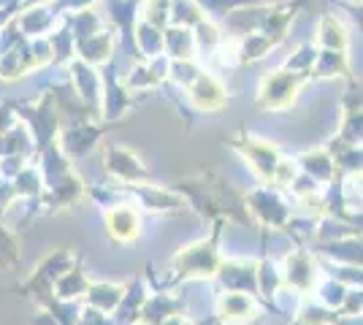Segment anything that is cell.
Returning <instances> with one entry per match:
<instances>
[{
    "mask_svg": "<svg viewBox=\"0 0 363 325\" xmlns=\"http://www.w3.org/2000/svg\"><path fill=\"white\" fill-rule=\"evenodd\" d=\"M220 252H217V231L209 239H201L196 244L184 247L174 258V277L177 279H209L217 274Z\"/></svg>",
    "mask_w": 363,
    "mask_h": 325,
    "instance_id": "6da1fadb",
    "label": "cell"
},
{
    "mask_svg": "<svg viewBox=\"0 0 363 325\" xmlns=\"http://www.w3.org/2000/svg\"><path fill=\"white\" fill-rule=\"evenodd\" d=\"M71 266H74V255L68 249H57V252L46 255L44 261H41V266L30 274V279L22 285V293L35 298L38 304L49 307L55 301V282Z\"/></svg>",
    "mask_w": 363,
    "mask_h": 325,
    "instance_id": "7a4b0ae2",
    "label": "cell"
},
{
    "mask_svg": "<svg viewBox=\"0 0 363 325\" xmlns=\"http://www.w3.org/2000/svg\"><path fill=\"white\" fill-rule=\"evenodd\" d=\"M309 74H298V71H288V68H279L266 74L260 87H257V103L269 111H279V108H288L296 95L301 90V84L306 81Z\"/></svg>",
    "mask_w": 363,
    "mask_h": 325,
    "instance_id": "3957f363",
    "label": "cell"
},
{
    "mask_svg": "<svg viewBox=\"0 0 363 325\" xmlns=\"http://www.w3.org/2000/svg\"><path fill=\"white\" fill-rule=\"evenodd\" d=\"M279 277H282L285 290L306 295V293H312L315 285H318V263H315V258H312L309 252L296 249V252H290L288 258H285Z\"/></svg>",
    "mask_w": 363,
    "mask_h": 325,
    "instance_id": "277c9868",
    "label": "cell"
},
{
    "mask_svg": "<svg viewBox=\"0 0 363 325\" xmlns=\"http://www.w3.org/2000/svg\"><path fill=\"white\" fill-rule=\"evenodd\" d=\"M233 147L242 152V157L252 166V171H255L257 176H260L266 185H272L274 171H277L279 160H282V155L277 152V147L263 139H252V136H239V139H233Z\"/></svg>",
    "mask_w": 363,
    "mask_h": 325,
    "instance_id": "5b68a950",
    "label": "cell"
},
{
    "mask_svg": "<svg viewBox=\"0 0 363 325\" xmlns=\"http://www.w3.org/2000/svg\"><path fill=\"white\" fill-rule=\"evenodd\" d=\"M104 166L111 176H117L125 185H136L147 179V166L141 163V157L133 155L128 147H117V144H108L106 152H104Z\"/></svg>",
    "mask_w": 363,
    "mask_h": 325,
    "instance_id": "8992f818",
    "label": "cell"
},
{
    "mask_svg": "<svg viewBox=\"0 0 363 325\" xmlns=\"http://www.w3.org/2000/svg\"><path fill=\"white\" fill-rule=\"evenodd\" d=\"M247 209L263 222V225H272V228H282L290 219V209L285 206V201L269 190V187H260V190H252L247 195Z\"/></svg>",
    "mask_w": 363,
    "mask_h": 325,
    "instance_id": "52a82bcc",
    "label": "cell"
},
{
    "mask_svg": "<svg viewBox=\"0 0 363 325\" xmlns=\"http://www.w3.org/2000/svg\"><path fill=\"white\" fill-rule=\"evenodd\" d=\"M187 95H190V103L201 111H217L228 103V93L223 87V81L214 76V74H206L201 71L190 84H187Z\"/></svg>",
    "mask_w": 363,
    "mask_h": 325,
    "instance_id": "ba28073f",
    "label": "cell"
},
{
    "mask_svg": "<svg viewBox=\"0 0 363 325\" xmlns=\"http://www.w3.org/2000/svg\"><path fill=\"white\" fill-rule=\"evenodd\" d=\"M106 233L117 241V244H130L136 241L141 233V215L130 203H117L106 209Z\"/></svg>",
    "mask_w": 363,
    "mask_h": 325,
    "instance_id": "9c48e42d",
    "label": "cell"
},
{
    "mask_svg": "<svg viewBox=\"0 0 363 325\" xmlns=\"http://www.w3.org/2000/svg\"><path fill=\"white\" fill-rule=\"evenodd\" d=\"M104 136V127L92 122H74L71 127H65L60 136V147L65 157H84L98 147V141Z\"/></svg>",
    "mask_w": 363,
    "mask_h": 325,
    "instance_id": "30bf717a",
    "label": "cell"
},
{
    "mask_svg": "<svg viewBox=\"0 0 363 325\" xmlns=\"http://www.w3.org/2000/svg\"><path fill=\"white\" fill-rule=\"evenodd\" d=\"M220 282L225 285V290H239V293H257V263L252 261H228L217 266V274Z\"/></svg>",
    "mask_w": 363,
    "mask_h": 325,
    "instance_id": "8fae6325",
    "label": "cell"
},
{
    "mask_svg": "<svg viewBox=\"0 0 363 325\" xmlns=\"http://www.w3.org/2000/svg\"><path fill=\"white\" fill-rule=\"evenodd\" d=\"M76 55L79 60H84L87 65H106L114 57V49H117V38L111 30H98L90 38H82L76 41Z\"/></svg>",
    "mask_w": 363,
    "mask_h": 325,
    "instance_id": "7c38bea8",
    "label": "cell"
},
{
    "mask_svg": "<svg viewBox=\"0 0 363 325\" xmlns=\"http://www.w3.org/2000/svg\"><path fill=\"white\" fill-rule=\"evenodd\" d=\"M133 193H136L138 203L150 212H179L187 206L184 195L174 193V190H163V187L155 185H133Z\"/></svg>",
    "mask_w": 363,
    "mask_h": 325,
    "instance_id": "4fadbf2b",
    "label": "cell"
},
{
    "mask_svg": "<svg viewBox=\"0 0 363 325\" xmlns=\"http://www.w3.org/2000/svg\"><path fill=\"white\" fill-rule=\"evenodd\" d=\"M217 314L225 323H247L255 314V298L239 290H223L217 298Z\"/></svg>",
    "mask_w": 363,
    "mask_h": 325,
    "instance_id": "5bb4252c",
    "label": "cell"
},
{
    "mask_svg": "<svg viewBox=\"0 0 363 325\" xmlns=\"http://www.w3.org/2000/svg\"><path fill=\"white\" fill-rule=\"evenodd\" d=\"M315 41H318L320 49H328V52H345V55H347L350 33H347V28L342 25V19H339V16L325 14V16H320Z\"/></svg>",
    "mask_w": 363,
    "mask_h": 325,
    "instance_id": "9a60e30c",
    "label": "cell"
},
{
    "mask_svg": "<svg viewBox=\"0 0 363 325\" xmlns=\"http://www.w3.org/2000/svg\"><path fill=\"white\" fill-rule=\"evenodd\" d=\"M122 293H125V285H111V282H90L84 298L90 304V309L101 312V314H111V312L120 307Z\"/></svg>",
    "mask_w": 363,
    "mask_h": 325,
    "instance_id": "2e32d148",
    "label": "cell"
},
{
    "mask_svg": "<svg viewBox=\"0 0 363 325\" xmlns=\"http://www.w3.org/2000/svg\"><path fill=\"white\" fill-rule=\"evenodd\" d=\"M163 55L168 60H196V41L187 28H163Z\"/></svg>",
    "mask_w": 363,
    "mask_h": 325,
    "instance_id": "e0dca14e",
    "label": "cell"
},
{
    "mask_svg": "<svg viewBox=\"0 0 363 325\" xmlns=\"http://www.w3.org/2000/svg\"><path fill=\"white\" fill-rule=\"evenodd\" d=\"M179 312H182V301H179V298H171L168 293H155L152 298H147V301H144L138 323L160 325L163 320L174 317V314H179Z\"/></svg>",
    "mask_w": 363,
    "mask_h": 325,
    "instance_id": "ac0fdd59",
    "label": "cell"
},
{
    "mask_svg": "<svg viewBox=\"0 0 363 325\" xmlns=\"http://www.w3.org/2000/svg\"><path fill=\"white\" fill-rule=\"evenodd\" d=\"M296 166L309 179H315V182H333V176H336V163H333V157L325 149H309V152H303Z\"/></svg>",
    "mask_w": 363,
    "mask_h": 325,
    "instance_id": "d6986e66",
    "label": "cell"
},
{
    "mask_svg": "<svg viewBox=\"0 0 363 325\" xmlns=\"http://www.w3.org/2000/svg\"><path fill=\"white\" fill-rule=\"evenodd\" d=\"M52 22H55V11H49L44 6L25 8V11L14 19L16 30L22 33L25 38H44L46 30L52 28Z\"/></svg>",
    "mask_w": 363,
    "mask_h": 325,
    "instance_id": "ffe728a7",
    "label": "cell"
},
{
    "mask_svg": "<svg viewBox=\"0 0 363 325\" xmlns=\"http://www.w3.org/2000/svg\"><path fill=\"white\" fill-rule=\"evenodd\" d=\"M309 74H312L315 79L350 76L347 55H345V52H328V49H320L318 55H315V62H312Z\"/></svg>",
    "mask_w": 363,
    "mask_h": 325,
    "instance_id": "44dd1931",
    "label": "cell"
},
{
    "mask_svg": "<svg viewBox=\"0 0 363 325\" xmlns=\"http://www.w3.org/2000/svg\"><path fill=\"white\" fill-rule=\"evenodd\" d=\"M87 285H90V279L84 277L82 263L74 261V266L65 268L60 277H57V282H55V298H57V301H74L79 295H84Z\"/></svg>",
    "mask_w": 363,
    "mask_h": 325,
    "instance_id": "7402d4cb",
    "label": "cell"
},
{
    "mask_svg": "<svg viewBox=\"0 0 363 325\" xmlns=\"http://www.w3.org/2000/svg\"><path fill=\"white\" fill-rule=\"evenodd\" d=\"M201 19H206L201 6L196 0H171V11H168V22L171 28H196Z\"/></svg>",
    "mask_w": 363,
    "mask_h": 325,
    "instance_id": "603a6c76",
    "label": "cell"
},
{
    "mask_svg": "<svg viewBox=\"0 0 363 325\" xmlns=\"http://www.w3.org/2000/svg\"><path fill=\"white\" fill-rule=\"evenodd\" d=\"M136 44H138V52H141L147 60L160 57V55H163V30L147 25L144 19H138L136 22Z\"/></svg>",
    "mask_w": 363,
    "mask_h": 325,
    "instance_id": "cb8c5ba5",
    "label": "cell"
},
{
    "mask_svg": "<svg viewBox=\"0 0 363 325\" xmlns=\"http://www.w3.org/2000/svg\"><path fill=\"white\" fill-rule=\"evenodd\" d=\"M14 193L16 195H25V198H38L44 193V179H41L38 169L25 166L19 173H14Z\"/></svg>",
    "mask_w": 363,
    "mask_h": 325,
    "instance_id": "d4e9b609",
    "label": "cell"
},
{
    "mask_svg": "<svg viewBox=\"0 0 363 325\" xmlns=\"http://www.w3.org/2000/svg\"><path fill=\"white\" fill-rule=\"evenodd\" d=\"M339 314L331 309H325L323 304H315V301H306L298 314H296V323L298 325H331Z\"/></svg>",
    "mask_w": 363,
    "mask_h": 325,
    "instance_id": "484cf974",
    "label": "cell"
},
{
    "mask_svg": "<svg viewBox=\"0 0 363 325\" xmlns=\"http://www.w3.org/2000/svg\"><path fill=\"white\" fill-rule=\"evenodd\" d=\"M347 290L350 287H345L342 282L328 279V282L318 290V298H320L318 304H323L325 309H331V312L342 309V307H345V298H347Z\"/></svg>",
    "mask_w": 363,
    "mask_h": 325,
    "instance_id": "4316f807",
    "label": "cell"
},
{
    "mask_svg": "<svg viewBox=\"0 0 363 325\" xmlns=\"http://www.w3.org/2000/svg\"><path fill=\"white\" fill-rule=\"evenodd\" d=\"M19 263V241L6 225H0V271Z\"/></svg>",
    "mask_w": 363,
    "mask_h": 325,
    "instance_id": "83f0119b",
    "label": "cell"
},
{
    "mask_svg": "<svg viewBox=\"0 0 363 325\" xmlns=\"http://www.w3.org/2000/svg\"><path fill=\"white\" fill-rule=\"evenodd\" d=\"M168 11H171V0H144V11L141 19L152 25V28H166L168 25Z\"/></svg>",
    "mask_w": 363,
    "mask_h": 325,
    "instance_id": "f1b7e54d",
    "label": "cell"
},
{
    "mask_svg": "<svg viewBox=\"0 0 363 325\" xmlns=\"http://www.w3.org/2000/svg\"><path fill=\"white\" fill-rule=\"evenodd\" d=\"M315 55H318V49L312 47V44H306L301 47L293 57H290L282 68H288V71H298V74H309V68H312V62H315Z\"/></svg>",
    "mask_w": 363,
    "mask_h": 325,
    "instance_id": "f546056e",
    "label": "cell"
},
{
    "mask_svg": "<svg viewBox=\"0 0 363 325\" xmlns=\"http://www.w3.org/2000/svg\"><path fill=\"white\" fill-rule=\"evenodd\" d=\"M16 198V193H14V185H9V182H0V215L11 206V201Z\"/></svg>",
    "mask_w": 363,
    "mask_h": 325,
    "instance_id": "4dcf8cb0",
    "label": "cell"
},
{
    "mask_svg": "<svg viewBox=\"0 0 363 325\" xmlns=\"http://www.w3.org/2000/svg\"><path fill=\"white\" fill-rule=\"evenodd\" d=\"M160 325H193L187 317H182V314H174V317H168V320H163Z\"/></svg>",
    "mask_w": 363,
    "mask_h": 325,
    "instance_id": "1f68e13d",
    "label": "cell"
}]
</instances>
